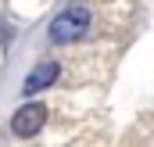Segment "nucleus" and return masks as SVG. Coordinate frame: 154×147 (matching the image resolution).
I'll return each mask as SVG.
<instances>
[{"label": "nucleus", "instance_id": "obj_3", "mask_svg": "<svg viewBox=\"0 0 154 147\" xmlns=\"http://www.w3.org/2000/svg\"><path fill=\"white\" fill-rule=\"evenodd\" d=\"M57 75H61V65H57V61H39L36 68L29 72V79L22 83V97H32V93H39V90L54 86Z\"/></svg>", "mask_w": 154, "mask_h": 147}, {"label": "nucleus", "instance_id": "obj_2", "mask_svg": "<svg viewBox=\"0 0 154 147\" xmlns=\"http://www.w3.org/2000/svg\"><path fill=\"white\" fill-rule=\"evenodd\" d=\"M43 126H47V104H39V101H29L11 115V133L22 140H32Z\"/></svg>", "mask_w": 154, "mask_h": 147}, {"label": "nucleus", "instance_id": "obj_1", "mask_svg": "<svg viewBox=\"0 0 154 147\" xmlns=\"http://www.w3.org/2000/svg\"><path fill=\"white\" fill-rule=\"evenodd\" d=\"M86 29H90V11L75 4V7H65L57 18H50L47 36L54 39V43H75V39H82Z\"/></svg>", "mask_w": 154, "mask_h": 147}]
</instances>
